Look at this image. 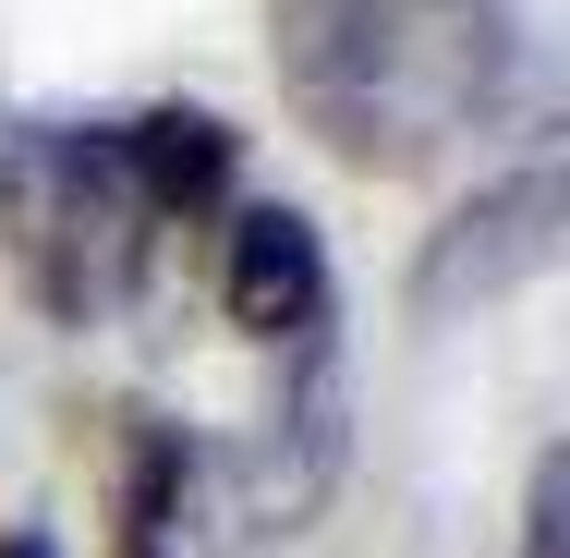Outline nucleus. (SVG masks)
<instances>
[{"mask_svg": "<svg viewBox=\"0 0 570 558\" xmlns=\"http://www.w3.org/2000/svg\"><path fill=\"white\" fill-rule=\"evenodd\" d=\"M352 389H341V352L304 329V352H292V401L267 413V438H255V522H316L328 510V486H341V461H352Z\"/></svg>", "mask_w": 570, "mask_h": 558, "instance_id": "nucleus-3", "label": "nucleus"}, {"mask_svg": "<svg viewBox=\"0 0 570 558\" xmlns=\"http://www.w3.org/2000/svg\"><path fill=\"white\" fill-rule=\"evenodd\" d=\"M0 558H61V547H49V535H0Z\"/></svg>", "mask_w": 570, "mask_h": 558, "instance_id": "nucleus-8", "label": "nucleus"}, {"mask_svg": "<svg viewBox=\"0 0 570 558\" xmlns=\"http://www.w3.org/2000/svg\"><path fill=\"white\" fill-rule=\"evenodd\" d=\"M230 329L255 340H304L328 316V255H316V219L304 207H255V219L230 231V280H219Z\"/></svg>", "mask_w": 570, "mask_h": 558, "instance_id": "nucleus-4", "label": "nucleus"}, {"mask_svg": "<svg viewBox=\"0 0 570 558\" xmlns=\"http://www.w3.org/2000/svg\"><path fill=\"white\" fill-rule=\"evenodd\" d=\"M559 219H570L559 170H510V183H485V195L425 243V267H413V316H461V304L522 292V280L559 255Z\"/></svg>", "mask_w": 570, "mask_h": 558, "instance_id": "nucleus-2", "label": "nucleus"}, {"mask_svg": "<svg viewBox=\"0 0 570 558\" xmlns=\"http://www.w3.org/2000/svg\"><path fill=\"white\" fill-rule=\"evenodd\" d=\"M121 170H134L146 219H170V207H219V183H230V121H207V110H146L134 134H121Z\"/></svg>", "mask_w": 570, "mask_h": 558, "instance_id": "nucleus-5", "label": "nucleus"}, {"mask_svg": "<svg viewBox=\"0 0 570 558\" xmlns=\"http://www.w3.org/2000/svg\"><path fill=\"white\" fill-rule=\"evenodd\" d=\"M522 558H570V461H534V510H522Z\"/></svg>", "mask_w": 570, "mask_h": 558, "instance_id": "nucleus-7", "label": "nucleus"}, {"mask_svg": "<svg viewBox=\"0 0 570 558\" xmlns=\"http://www.w3.org/2000/svg\"><path fill=\"white\" fill-rule=\"evenodd\" d=\"M0 231L61 316H110L134 292V255H146V195L121 170V134H61V121L12 134L0 146Z\"/></svg>", "mask_w": 570, "mask_h": 558, "instance_id": "nucleus-1", "label": "nucleus"}, {"mask_svg": "<svg viewBox=\"0 0 570 558\" xmlns=\"http://www.w3.org/2000/svg\"><path fill=\"white\" fill-rule=\"evenodd\" d=\"M183 498H195V449L146 438L134 449V498H121V558H170L183 547Z\"/></svg>", "mask_w": 570, "mask_h": 558, "instance_id": "nucleus-6", "label": "nucleus"}]
</instances>
